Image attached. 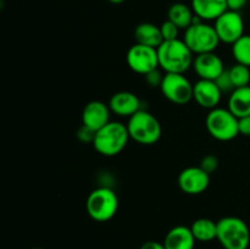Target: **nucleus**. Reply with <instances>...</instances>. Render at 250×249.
Masks as SVG:
<instances>
[{
    "label": "nucleus",
    "mask_w": 250,
    "mask_h": 249,
    "mask_svg": "<svg viewBox=\"0 0 250 249\" xmlns=\"http://www.w3.org/2000/svg\"><path fill=\"white\" fill-rule=\"evenodd\" d=\"M159 66L165 73L187 72L193 67L194 54L192 53L183 39L165 41L158 48Z\"/></svg>",
    "instance_id": "1"
},
{
    "label": "nucleus",
    "mask_w": 250,
    "mask_h": 249,
    "mask_svg": "<svg viewBox=\"0 0 250 249\" xmlns=\"http://www.w3.org/2000/svg\"><path fill=\"white\" fill-rule=\"evenodd\" d=\"M129 137L127 124L120 121H110L95 133L93 146L104 156L119 155L128 144Z\"/></svg>",
    "instance_id": "2"
},
{
    "label": "nucleus",
    "mask_w": 250,
    "mask_h": 249,
    "mask_svg": "<svg viewBox=\"0 0 250 249\" xmlns=\"http://www.w3.org/2000/svg\"><path fill=\"white\" fill-rule=\"evenodd\" d=\"M216 239L225 249H248L250 244L248 225L241 217H222L217 221Z\"/></svg>",
    "instance_id": "3"
},
{
    "label": "nucleus",
    "mask_w": 250,
    "mask_h": 249,
    "mask_svg": "<svg viewBox=\"0 0 250 249\" xmlns=\"http://www.w3.org/2000/svg\"><path fill=\"white\" fill-rule=\"evenodd\" d=\"M183 41L194 55L212 53L217 49L220 42L215 27L195 16L194 22L185 31Z\"/></svg>",
    "instance_id": "4"
},
{
    "label": "nucleus",
    "mask_w": 250,
    "mask_h": 249,
    "mask_svg": "<svg viewBox=\"0 0 250 249\" xmlns=\"http://www.w3.org/2000/svg\"><path fill=\"white\" fill-rule=\"evenodd\" d=\"M131 139L142 145H151L160 139L163 128L160 121L151 112L142 109L131 116L127 122Z\"/></svg>",
    "instance_id": "5"
},
{
    "label": "nucleus",
    "mask_w": 250,
    "mask_h": 249,
    "mask_svg": "<svg viewBox=\"0 0 250 249\" xmlns=\"http://www.w3.org/2000/svg\"><path fill=\"white\" fill-rule=\"evenodd\" d=\"M85 209L94 221H110L119 210V197L109 187L95 188L88 195Z\"/></svg>",
    "instance_id": "6"
},
{
    "label": "nucleus",
    "mask_w": 250,
    "mask_h": 249,
    "mask_svg": "<svg viewBox=\"0 0 250 249\" xmlns=\"http://www.w3.org/2000/svg\"><path fill=\"white\" fill-rule=\"evenodd\" d=\"M205 126L210 136L220 142H229L239 134V119L225 107L210 110Z\"/></svg>",
    "instance_id": "7"
},
{
    "label": "nucleus",
    "mask_w": 250,
    "mask_h": 249,
    "mask_svg": "<svg viewBox=\"0 0 250 249\" xmlns=\"http://www.w3.org/2000/svg\"><path fill=\"white\" fill-rule=\"evenodd\" d=\"M160 90L173 104L185 105L193 100V84L182 73H165Z\"/></svg>",
    "instance_id": "8"
},
{
    "label": "nucleus",
    "mask_w": 250,
    "mask_h": 249,
    "mask_svg": "<svg viewBox=\"0 0 250 249\" xmlns=\"http://www.w3.org/2000/svg\"><path fill=\"white\" fill-rule=\"evenodd\" d=\"M126 61L128 67L133 72L146 76L150 71L159 68V56L158 49L151 46L142 45V44H133L128 49L126 55Z\"/></svg>",
    "instance_id": "9"
},
{
    "label": "nucleus",
    "mask_w": 250,
    "mask_h": 249,
    "mask_svg": "<svg viewBox=\"0 0 250 249\" xmlns=\"http://www.w3.org/2000/svg\"><path fill=\"white\" fill-rule=\"evenodd\" d=\"M214 27L221 43L232 45L244 36V21L238 11L227 10L219 19L215 20Z\"/></svg>",
    "instance_id": "10"
},
{
    "label": "nucleus",
    "mask_w": 250,
    "mask_h": 249,
    "mask_svg": "<svg viewBox=\"0 0 250 249\" xmlns=\"http://www.w3.org/2000/svg\"><path fill=\"white\" fill-rule=\"evenodd\" d=\"M177 182L180 189L186 194H202L210 186V173L200 166H189L181 171Z\"/></svg>",
    "instance_id": "11"
},
{
    "label": "nucleus",
    "mask_w": 250,
    "mask_h": 249,
    "mask_svg": "<svg viewBox=\"0 0 250 249\" xmlns=\"http://www.w3.org/2000/svg\"><path fill=\"white\" fill-rule=\"evenodd\" d=\"M193 68L199 80L216 81L226 70L222 59L215 51L195 55Z\"/></svg>",
    "instance_id": "12"
},
{
    "label": "nucleus",
    "mask_w": 250,
    "mask_h": 249,
    "mask_svg": "<svg viewBox=\"0 0 250 249\" xmlns=\"http://www.w3.org/2000/svg\"><path fill=\"white\" fill-rule=\"evenodd\" d=\"M222 94L224 93L217 87L215 81L199 80L193 84V100L200 107L209 111L215 107H219Z\"/></svg>",
    "instance_id": "13"
},
{
    "label": "nucleus",
    "mask_w": 250,
    "mask_h": 249,
    "mask_svg": "<svg viewBox=\"0 0 250 249\" xmlns=\"http://www.w3.org/2000/svg\"><path fill=\"white\" fill-rule=\"evenodd\" d=\"M110 116L111 110L109 104H105L102 100H92L83 109L82 124L97 132L111 121Z\"/></svg>",
    "instance_id": "14"
},
{
    "label": "nucleus",
    "mask_w": 250,
    "mask_h": 249,
    "mask_svg": "<svg viewBox=\"0 0 250 249\" xmlns=\"http://www.w3.org/2000/svg\"><path fill=\"white\" fill-rule=\"evenodd\" d=\"M109 106L112 114L120 117H131L142 110V102L139 97L128 90L117 92L110 98Z\"/></svg>",
    "instance_id": "15"
},
{
    "label": "nucleus",
    "mask_w": 250,
    "mask_h": 249,
    "mask_svg": "<svg viewBox=\"0 0 250 249\" xmlns=\"http://www.w3.org/2000/svg\"><path fill=\"white\" fill-rule=\"evenodd\" d=\"M195 241L190 227L175 226L166 233L164 246L166 249H194Z\"/></svg>",
    "instance_id": "16"
},
{
    "label": "nucleus",
    "mask_w": 250,
    "mask_h": 249,
    "mask_svg": "<svg viewBox=\"0 0 250 249\" xmlns=\"http://www.w3.org/2000/svg\"><path fill=\"white\" fill-rule=\"evenodd\" d=\"M190 6L203 21H215L229 10L226 0H192Z\"/></svg>",
    "instance_id": "17"
},
{
    "label": "nucleus",
    "mask_w": 250,
    "mask_h": 249,
    "mask_svg": "<svg viewBox=\"0 0 250 249\" xmlns=\"http://www.w3.org/2000/svg\"><path fill=\"white\" fill-rule=\"evenodd\" d=\"M134 39H136V43L155 49H158L164 43L160 26H156L150 22H143L136 27Z\"/></svg>",
    "instance_id": "18"
},
{
    "label": "nucleus",
    "mask_w": 250,
    "mask_h": 249,
    "mask_svg": "<svg viewBox=\"0 0 250 249\" xmlns=\"http://www.w3.org/2000/svg\"><path fill=\"white\" fill-rule=\"evenodd\" d=\"M227 109L238 119L250 115V85L236 88L229 93Z\"/></svg>",
    "instance_id": "19"
},
{
    "label": "nucleus",
    "mask_w": 250,
    "mask_h": 249,
    "mask_svg": "<svg viewBox=\"0 0 250 249\" xmlns=\"http://www.w3.org/2000/svg\"><path fill=\"white\" fill-rule=\"evenodd\" d=\"M195 14L192 6L183 4V2H176L171 5L167 11V20L176 24L180 29H187L194 22Z\"/></svg>",
    "instance_id": "20"
},
{
    "label": "nucleus",
    "mask_w": 250,
    "mask_h": 249,
    "mask_svg": "<svg viewBox=\"0 0 250 249\" xmlns=\"http://www.w3.org/2000/svg\"><path fill=\"white\" fill-rule=\"evenodd\" d=\"M194 238L199 242H211L217 238V222L211 219L200 217L190 226Z\"/></svg>",
    "instance_id": "21"
},
{
    "label": "nucleus",
    "mask_w": 250,
    "mask_h": 249,
    "mask_svg": "<svg viewBox=\"0 0 250 249\" xmlns=\"http://www.w3.org/2000/svg\"><path fill=\"white\" fill-rule=\"evenodd\" d=\"M232 55L237 63L250 67V34H244L232 44Z\"/></svg>",
    "instance_id": "22"
},
{
    "label": "nucleus",
    "mask_w": 250,
    "mask_h": 249,
    "mask_svg": "<svg viewBox=\"0 0 250 249\" xmlns=\"http://www.w3.org/2000/svg\"><path fill=\"white\" fill-rule=\"evenodd\" d=\"M227 70H229V77H231L232 83H233L234 89L247 87V85L250 84V67H248V66L236 62Z\"/></svg>",
    "instance_id": "23"
},
{
    "label": "nucleus",
    "mask_w": 250,
    "mask_h": 249,
    "mask_svg": "<svg viewBox=\"0 0 250 249\" xmlns=\"http://www.w3.org/2000/svg\"><path fill=\"white\" fill-rule=\"evenodd\" d=\"M160 29H161V34H163L164 42L178 39L180 28H178L173 22H171L170 20H166L165 22H163V24L160 26Z\"/></svg>",
    "instance_id": "24"
},
{
    "label": "nucleus",
    "mask_w": 250,
    "mask_h": 249,
    "mask_svg": "<svg viewBox=\"0 0 250 249\" xmlns=\"http://www.w3.org/2000/svg\"><path fill=\"white\" fill-rule=\"evenodd\" d=\"M215 82H216L217 87L221 89L222 93H232L234 90V85L233 83H232V80L231 77H229V73L227 68Z\"/></svg>",
    "instance_id": "25"
},
{
    "label": "nucleus",
    "mask_w": 250,
    "mask_h": 249,
    "mask_svg": "<svg viewBox=\"0 0 250 249\" xmlns=\"http://www.w3.org/2000/svg\"><path fill=\"white\" fill-rule=\"evenodd\" d=\"M199 166L203 170L207 171L208 173L211 175V173L215 172V171L217 170V167H219V159H217V156L209 154V155H205L204 158L202 159Z\"/></svg>",
    "instance_id": "26"
},
{
    "label": "nucleus",
    "mask_w": 250,
    "mask_h": 249,
    "mask_svg": "<svg viewBox=\"0 0 250 249\" xmlns=\"http://www.w3.org/2000/svg\"><path fill=\"white\" fill-rule=\"evenodd\" d=\"M164 77H165V75H164L159 68H155V70L150 71V72L146 73V75L144 76L146 82L148 83V85H150L151 88H160L161 84H163Z\"/></svg>",
    "instance_id": "27"
},
{
    "label": "nucleus",
    "mask_w": 250,
    "mask_h": 249,
    "mask_svg": "<svg viewBox=\"0 0 250 249\" xmlns=\"http://www.w3.org/2000/svg\"><path fill=\"white\" fill-rule=\"evenodd\" d=\"M95 133H97V132L93 131V129H90L89 127L82 124V126H81L77 131V138H78V141H81L82 143H92L93 144V142H94V138H95Z\"/></svg>",
    "instance_id": "28"
},
{
    "label": "nucleus",
    "mask_w": 250,
    "mask_h": 249,
    "mask_svg": "<svg viewBox=\"0 0 250 249\" xmlns=\"http://www.w3.org/2000/svg\"><path fill=\"white\" fill-rule=\"evenodd\" d=\"M239 134L250 137V115L239 119Z\"/></svg>",
    "instance_id": "29"
},
{
    "label": "nucleus",
    "mask_w": 250,
    "mask_h": 249,
    "mask_svg": "<svg viewBox=\"0 0 250 249\" xmlns=\"http://www.w3.org/2000/svg\"><path fill=\"white\" fill-rule=\"evenodd\" d=\"M226 1H227V7H229V10L239 12L244 6H246L248 0H226Z\"/></svg>",
    "instance_id": "30"
},
{
    "label": "nucleus",
    "mask_w": 250,
    "mask_h": 249,
    "mask_svg": "<svg viewBox=\"0 0 250 249\" xmlns=\"http://www.w3.org/2000/svg\"><path fill=\"white\" fill-rule=\"evenodd\" d=\"M141 249H166V247L164 246V243H159V242L155 241H148L143 243Z\"/></svg>",
    "instance_id": "31"
},
{
    "label": "nucleus",
    "mask_w": 250,
    "mask_h": 249,
    "mask_svg": "<svg viewBox=\"0 0 250 249\" xmlns=\"http://www.w3.org/2000/svg\"><path fill=\"white\" fill-rule=\"evenodd\" d=\"M110 2H112V4H121V2H124L125 0H109Z\"/></svg>",
    "instance_id": "32"
},
{
    "label": "nucleus",
    "mask_w": 250,
    "mask_h": 249,
    "mask_svg": "<svg viewBox=\"0 0 250 249\" xmlns=\"http://www.w3.org/2000/svg\"><path fill=\"white\" fill-rule=\"evenodd\" d=\"M29 249H43V248H39V247H34V248H29Z\"/></svg>",
    "instance_id": "33"
}]
</instances>
